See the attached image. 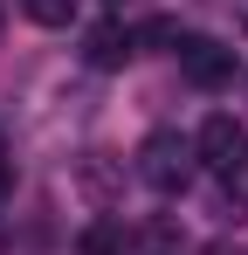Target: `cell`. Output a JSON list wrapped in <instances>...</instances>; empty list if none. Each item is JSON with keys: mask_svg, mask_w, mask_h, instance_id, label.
I'll return each instance as SVG.
<instances>
[{"mask_svg": "<svg viewBox=\"0 0 248 255\" xmlns=\"http://www.w3.org/2000/svg\"><path fill=\"white\" fill-rule=\"evenodd\" d=\"M131 166H138V179H145L152 193L179 200V193L193 186V172H200V152H193V138H179V131H152Z\"/></svg>", "mask_w": 248, "mask_h": 255, "instance_id": "1", "label": "cell"}, {"mask_svg": "<svg viewBox=\"0 0 248 255\" xmlns=\"http://www.w3.org/2000/svg\"><path fill=\"white\" fill-rule=\"evenodd\" d=\"M193 152H200V166L221 172L228 186H248V125H235L228 111H214V118L193 131Z\"/></svg>", "mask_w": 248, "mask_h": 255, "instance_id": "2", "label": "cell"}, {"mask_svg": "<svg viewBox=\"0 0 248 255\" xmlns=\"http://www.w3.org/2000/svg\"><path fill=\"white\" fill-rule=\"evenodd\" d=\"M179 76L193 90H228L235 83V48L228 42H214V35H179Z\"/></svg>", "mask_w": 248, "mask_h": 255, "instance_id": "3", "label": "cell"}, {"mask_svg": "<svg viewBox=\"0 0 248 255\" xmlns=\"http://www.w3.org/2000/svg\"><path fill=\"white\" fill-rule=\"evenodd\" d=\"M83 55H90V69H124V62L138 55V35H131L124 21H104V28H90Z\"/></svg>", "mask_w": 248, "mask_h": 255, "instance_id": "4", "label": "cell"}, {"mask_svg": "<svg viewBox=\"0 0 248 255\" xmlns=\"http://www.w3.org/2000/svg\"><path fill=\"white\" fill-rule=\"evenodd\" d=\"M76 249H83V255H131V249H138V235L124 228V214H97V221L76 235Z\"/></svg>", "mask_w": 248, "mask_h": 255, "instance_id": "5", "label": "cell"}, {"mask_svg": "<svg viewBox=\"0 0 248 255\" xmlns=\"http://www.w3.org/2000/svg\"><path fill=\"white\" fill-rule=\"evenodd\" d=\"M21 14H28L35 28H69V21H76V0H21Z\"/></svg>", "mask_w": 248, "mask_h": 255, "instance_id": "6", "label": "cell"}, {"mask_svg": "<svg viewBox=\"0 0 248 255\" xmlns=\"http://www.w3.org/2000/svg\"><path fill=\"white\" fill-rule=\"evenodd\" d=\"M145 249H152V255H172V249H179V235H172V228H152V235H145Z\"/></svg>", "mask_w": 248, "mask_h": 255, "instance_id": "7", "label": "cell"}, {"mask_svg": "<svg viewBox=\"0 0 248 255\" xmlns=\"http://www.w3.org/2000/svg\"><path fill=\"white\" fill-rule=\"evenodd\" d=\"M7 200H14V159L0 152V207H7Z\"/></svg>", "mask_w": 248, "mask_h": 255, "instance_id": "8", "label": "cell"}, {"mask_svg": "<svg viewBox=\"0 0 248 255\" xmlns=\"http://www.w3.org/2000/svg\"><path fill=\"white\" fill-rule=\"evenodd\" d=\"M235 21H242V35H248V0H235Z\"/></svg>", "mask_w": 248, "mask_h": 255, "instance_id": "9", "label": "cell"}]
</instances>
